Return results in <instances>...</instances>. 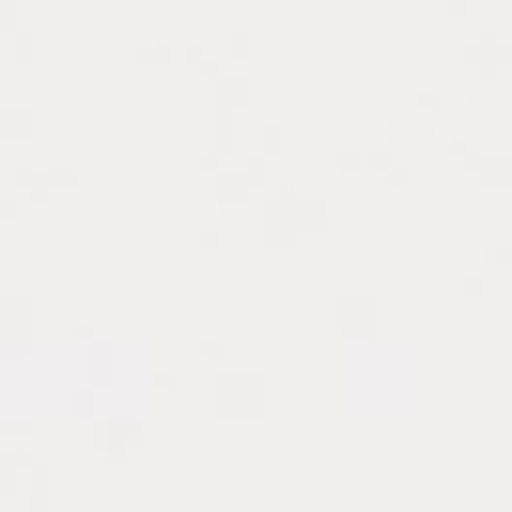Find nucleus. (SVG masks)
<instances>
[]
</instances>
